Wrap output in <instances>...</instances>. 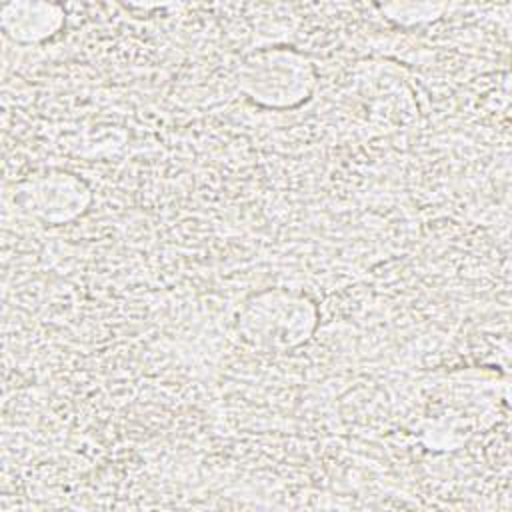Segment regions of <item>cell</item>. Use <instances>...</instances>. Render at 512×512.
Instances as JSON below:
<instances>
[{
    "mask_svg": "<svg viewBox=\"0 0 512 512\" xmlns=\"http://www.w3.org/2000/svg\"><path fill=\"white\" fill-rule=\"evenodd\" d=\"M316 86V64L292 46L256 48L238 66L242 96L264 110H294L312 98Z\"/></svg>",
    "mask_w": 512,
    "mask_h": 512,
    "instance_id": "2",
    "label": "cell"
},
{
    "mask_svg": "<svg viewBox=\"0 0 512 512\" xmlns=\"http://www.w3.org/2000/svg\"><path fill=\"white\" fill-rule=\"evenodd\" d=\"M320 312L302 290L264 288L242 300L236 312L240 338L260 352H292L316 332Z\"/></svg>",
    "mask_w": 512,
    "mask_h": 512,
    "instance_id": "1",
    "label": "cell"
},
{
    "mask_svg": "<svg viewBox=\"0 0 512 512\" xmlns=\"http://www.w3.org/2000/svg\"><path fill=\"white\" fill-rule=\"evenodd\" d=\"M66 14L58 4L12 2L2 8V30L16 44H42L64 28Z\"/></svg>",
    "mask_w": 512,
    "mask_h": 512,
    "instance_id": "4",
    "label": "cell"
},
{
    "mask_svg": "<svg viewBox=\"0 0 512 512\" xmlns=\"http://www.w3.org/2000/svg\"><path fill=\"white\" fill-rule=\"evenodd\" d=\"M16 202L34 220L46 226H62L88 212L92 206V190L78 174L48 168L18 186Z\"/></svg>",
    "mask_w": 512,
    "mask_h": 512,
    "instance_id": "3",
    "label": "cell"
}]
</instances>
